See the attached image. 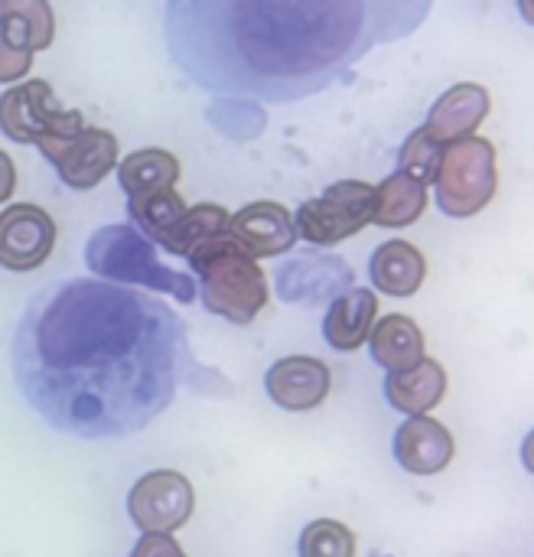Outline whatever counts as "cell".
I'll return each mask as SVG.
<instances>
[{
	"label": "cell",
	"mask_w": 534,
	"mask_h": 557,
	"mask_svg": "<svg viewBox=\"0 0 534 557\" xmlns=\"http://www.w3.org/2000/svg\"><path fill=\"white\" fill-rule=\"evenodd\" d=\"M26 405L55 431L111 441L179 395L193 356L183 320L140 287L65 277L29 297L10 346Z\"/></svg>",
	"instance_id": "obj_1"
},
{
	"label": "cell",
	"mask_w": 534,
	"mask_h": 557,
	"mask_svg": "<svg viewBox=\"0 0 534 557\" xmlns=\"http://www.w3.org/2000/svg\"><path fill=\"white\" fill-rule=\"evenodd\" d=\"M163 36L193 85L254 101L310 98L375 42L365 0H166Z\"/></svg>",
	"instance_id": "obj_2"
},
{
	"label": "cell",
	"mask_w": 534,
	"mask_h": 557,
	"mask_svg": "<svg viewBox=\"0 0 534 557\" xmlns=\"http://www.w3.org/2000/svg\"><path fill=\"white\" fill-rule=\"evenodd\" d=\"M186 261L209 313L235 326H248L268 307L271 290L264 268L258 264V258L241 251L225 232L193 248Z\"/></svg>",
	"instance_id": "obj_3"
},
{
	"label": "cell",
	"mask_w": 534,
	"mask_h": 557,
	"mask_svg": "<svg viewBox=\"0 0 534 557\" xmlns=\"http://www.w3.org/2000/svg\"><path fill=\"white\" fill-rule=\"evenodd\" d=\"M85 264L91 274L124 287H147L170 294L179 304L196 300V281L186 271H173L160 261L157 245L134 225H101L85 245Z\"/></svg>",
	"instance_id": "obj_4"
},
{
	"label": "cell",
	"mask_w": 534,
	"mask_h": 557,
	"mask_svg": "<svg viewBox=\"0 0 534 557\" xmlns=\"http://www.w3.org/2000/svg\"><path fill=\"white\" fill-rule=\"evenodd\" d=\"M437 186V206L450 219H470L480 215L499 189V163L496 147L486 137H467L457 144H447L434 173Z\"/></svg>",
	"instance_id": "obj_5"
},
{
	"label": "cell",
	"mask_w": 534,
	"mask_h": 557,
	"mask_svg": "<svg viewBox=\"0 0 534 557\" xmlns=\"http://www.w3.org/2000/svg\"><path fill=\"white\" fill-rule=\"evenodd\" d=\"M78 127H85L82 114L62 108L49 82L29 78L0 95V131L13 144L42 147V144L72 137Z\"/></svg>",
	"instance_id": "obj_6"
},
{
	"label": "cell",
	"mask_w": 534,
	"mask_h": 557,
	"mask_svg": "<svg viewBox=\"0 0 534 557\" xmlns=\"http://www.w3.org/2000/svg\"><path fill=\"white\" fill-rule=\"evenodd\" d=\"M372 199L375 186L362 180H339L326 186L316 199L300 202L294 222L297 235L310 245L333 248L352 235H359L365 225H372Z\"/></svg>",
	"instance_id": "obj_7"
},
{
	"label": "cell",
	"mask_w": 534,
	"mask_h": 557,
	"mask_svg": "<svg viewBox=\"0 0 534 557\" xmlns=\"http://www.w3.org/2000/svg\"><path fill=\"white\" fill-rule=\"evenodd\" d=\"M196 509L193 483L176 470H153L127 493V516L144 535H170L189 522Z\"/></svg>",
	"instance_id": "obj_8"
},
{
	"label": "cell",
	"mask_w": 534,
	"mask_h": 557,
	"mask_svg": "<svg viewBox=\"0 0 534 557\" xmlns=\"http://www.w3.org/2000/svg\"><path fill=\"white\" fill-rule=\"evenodd\" d=\"M69 189H95L117 166V137L104 127H78L72 137L39 147Z\"/></svg>",
	"instance_id": "obj_9"
},
{
	"label": "cell",
	"mask_w": 534,
	"mask_h": 557,
	"mask_svg": "<svg viewBox=\"0 0 534 557\" xmlns=\"http://www.w3.org/2000/svg\"><path fill=\"white\" fill-rule=\"evenodd\" d=\"M55 248V222L33 202H16L0 212V268L36 271Z\"/></svg>",
	"instance_id": "obj_10"
},
{
	"label": "cell",
	"mask_w": 534,
	"mask_h": 557,
	"mask_svg": "<svg viewBox=\"0 0 534 557\" xmlns=\"http://www.w3.org/2000/svg\"><path fill=\"white\" fill-rule=\"evenodd\" d=\"M225 235L251 258H277L297 245V222L287 206L261 199L228 215Z\"/></svg>",
	"instance_id": "obj_11"
},
{
	"label": "cell",
	"mask_w": 534,
	"mask_h": 557,
	"mask_svg": "<svg viewBox=\"0 0 534 557\" xmlns=\"http://www.w3.org/2000/svg\"><path fill=\"white\" fill-rule=\"evenodd\" d=\"M330 388H333L330 366L313 356L277 359L264 375L268 398L284 411H313L326 401Z\"/></svg>",
	"instance_id": "obj_12"
},
{
	"label": "cell",
	"mask_w": 534,
	"mask_h": 557,
	"mask_svg": "<svg viewBox=\"0 0 534 557\" xmlns=\"http://www.w3.org/2000/svg\"><path fill=\"white\" fill-rule=\"evenodd\" d=\"M392 450L401 470L414 476H434L454 463L457 444H454V434L440 421L421 414V418H408L395 431Z\"/></svg>",
	"instance_id": "obj_13"
},
{
	"label": "cell",
	"mask_w": 534,
	"mask_h": 557,
	"mask_svg": "<svg viewBox=\"0 0 534 557\" xmlns=\"http://www.w3.org/2000/svg\"><path fill=\"white\" fill-rule=\"evenodd\" d=\"M489 91L483 85H473V82H460L454 88H447L427 111V121H424V131L440 144H457V140H467L480 131V124L486 121L489 114Z\"/></svg>",
	"instance_id": "obj_14"
},
{
	"label": "cell",
	"mask_w": 534,
	"mask_h": 557,
	"mask_svg": "<svg viewBox=\"0 0 534 557\" xmlns=\"http://www.w3.org/2000/svg\"><path fill=\"white\" fill-rule=\"evenodd\" d=\"M378 317V297L369 287H349L333 297L323 317V339L336 352H356L369 343V333Z\"/></svg>",
	"instance_id": "obj_15"
},
{
	"label": "cell",
	"mask_w": 534,
	"mask_h": 557,
	"mask_svg": "<svg viewBox=\"0 0 534 557\" xmlns=\"http://www.w3.org/2000/svg\"><path fill=\"white\" fill-rule=\"evenodd\" d=\"M385 398L395 411H401L408 418H421L447 398V372L437 359L424 356L418 366H411L405 372H388Z\"/></svg>",
	"instance_id": "obj_16"
},
{
	"label": "cell",
	"mask_w": 534,
	"mask_h": 557,
	"mask_svg": "<svg viewBox=\"0 0 534 557\" xmlns=\"http://www.w3.org/2000/svg\"><path fill=\"white\" fill-rule=\"evenodd\" d=\"M372 287L388 297H414L421 284L427 281V258L411 242H385L375 248L369 261Z\"/></svg>",
	"instance_id": "obj_17"
},
{
	"label": "cell",
	"mask_w": 534,
	"mask_h": 557,
	"mask_svg": "<svg viewBox=\"0 0 534 557\" xmlns=\"http://www.w3.org/2000/svg\"><path fill=\"white\" fill-rule=\"evenodd\" d=\"M300 271H307V277L300 274H290V271H277L281 277V297L287 304H313V300H323L336 290H346L352 287V271L349 264H343L339 258H330V255H300L294 261Z\"/></svg>",
	"instance_id": "obj_18"
},
{
	"label": "cell",
	"mask_w": 534,
	"mask_h": 557,
	"mask_svg": "<svg viewBox=\"0 0 534 557\" xmlns=\"http://www.w3.org/2000/svg\"><path fill=\"white\" fill-rule=\"evenodd\" d=\"M369 349H372L375 366H382L388 372H405L424 359V333L411 317L392 313L372 326Z\"/></svg>",
	"instance_id": "obj_19"
},
{
	"label": "cell",
	"mask_w": 534,
	"mask_h": 557,
	"mask_svg": "<svg viewBox=\"0 0 534 557\" xmlns=\"http://www.w3.org/2000/svg\"><path fill=\"white\" fill-rule=\"evenodd\" d=\"M427 209V186L411 180L408 173H392L372 199V225L382 228H408Z\"/></svg>",
	"instance_id": "obj_20"
},
{
	"label": "cell",
	"mask_w": 534,
	"mask_h": 557,
	"mask_svg": "<svg viewBox=\"0 0 534 557\" xmlns=\"http://www.w3.org/2000/svg\"><path fill=\"white\" fill-rule=\"evenodd\" d=\"M117 183L131 196L157 193V189H173L179 183V160L170 150L160 147H144L134 150L117 163Z\"/></svg>",
	"instance_id": "obj_21"
},
{
	"label": "cell",
	"mask_w": 534,
	"mask_h": 557,
	"mask_svg": "<svg viewBox=\"0 0 534 557\" xmlns=\"http://www.w3.org/2000/svg\"><path fill=\"white\" fill-rule=\"evenodd\" d=\"M228 225V209L215 206V202H199V206H186V212L170 225V232L157 242L166 255L173 258H186L193 248H199L202 242L222 235Z\"/></svg>",
	"instance_id": "obj_22"
},
{
	"label": "cell",
	"mask_w": 534,
	"mask_h": 557,
	"mask_svg": "<svg viewBox=\"0 0 534 557\" xmlns=\"http://www.w3.org/2000/svg\"><path fill=\"white\" fill-rule=\"evenodd\" d=\"M186 212V202L183 196L173 189H157V193H144V196H131L127 199V215H131V225L140 228L153 245L170 232V225Z\"/></svg>",
	"instance_id": "obj_23"
},
{
	"label": "cell",
	"mask_w": 534,
	"mask_h": 557,
	"mask_svg": "<svg viewBox=\"0 0 534 557\" xmlns=\"http://www.w3.org/2000/svg\"><path fill=\"white\" fill-rule=\"evenodd\" d=\"M0 23H20L33 52L52 46L55 16L49 0H0Z\"/></svg>",
	"instance_id": "obj_24"
},
{
	"label": "cell",
	"mask_w": 534,
	"mask_h": 557,
	"mask_svg": "<svg viewBox=\"0 0 534 557\" xmlns=\"http://www.w3.org/2000/svg\"><path fill=\"white\" fill-rule=\"evenodd\" d=\"M300 557H356V535L336 519H316L300 532Z\"/></svg>",
	"instance_id": "obj_25"
},
{
	"label": "cell",
	"mask_w": 534,
	"mask_h": 557,
	"mask_svg": "<svg viewBox=\"0 0 534 557\" xmlns=\"http://www.w3.org/2000/svg\"><path fill=\"white\" fill-rule=\"evenodd\" d=\"M440 153L444 147L424 131L418 127L398 150V160H401V173H408L411 180H418L421 186H431L434 183V173H437V163H440Z\"/></svg>",
	"instance_id": "obj_26"
},
{
	"label": "cell",
	"mask_w": 534,
	"mask_h": 557,
	"mask_svg": "<svg viewBox=\"0 0 534 557\" xmlns=\"http://www.w3.org/2000/svg\"><path fill=\"white\" fill-rule=\"evenodd\" d=\"M33 69V49L20 23H0V85L26 78Z\"/></svg>",
	"instance_id": "obj_27"
},
{
	"label": "cell",
	"mask_w": 534,
	"mask_h": 557,
	"mask_svg": "<svg viewBox=\"0 0 534 557\" xmlns=\"http://www.w3.org/2000/svg\"><path fill=\"white\" fill-rule=\"evenodd\" d=\"M131 557H186V552L179 548V542L173 535H144Z\"/></svg>",
	"instance_id": "obj_28"
},
{
	"label": "cell",
	"mask_w": 534,
	"mask_h": 557,
	"mask_svg": "<svg viewBox=\"0 0 534 557\" xmlns=\"http://www.w3.org/2000/svg\"><path fill=\"white\" fill-rule=\"evenodd\" d=\"M13 189H16V166H13V160L0 150V206L13 196Z\"/></svg>",
	"instance_id": "obj_29"
}]
</instances>
